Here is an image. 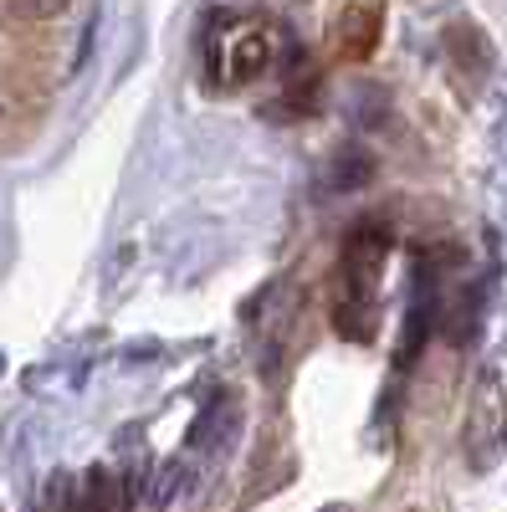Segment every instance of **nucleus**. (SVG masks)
<instances>
[{
    "label": "nucleus",
    "instance_id": "nucleus-7",
    "mask_svg": "<svg viewBox=\"0 0 507 512\" xmlns=\"http://www.w3.org/2000/svg\"><path fill=\"white\" fill-rule=\"evenodd\" d=\"M0 123H6V103H0Z\"/></svg>",
    "mask_w": 507,
    "mask_h": 512
},
{
    "label": "nucleus",
    "instance_id": "nucleus-5",
    "mask_svg": "<svg viewBox=\"0 0 507 512\" xmlns=\"http://www.w3.org/2000/svg\"><path fill=\"white\" fill-rule=\"evenodd\" d=\"M374 180V159L364 149H338L323 169V190H364Z\"/></svg>",
    "mask_w": 507,
    "mask_h": 512
},
{
    "label": "nucleus",
    "instance_id": "nucleus-4",
    "mask_svg": "<svg viewBox=\"0 0 507 512\" xmlns=\"http://www.w3.org/2000/svg\"><path fill=\"white\" fill-rule=\"evenodd\" d=\"M379 26H385V11L379 0H349L333 21V47L344 57H369L379 47Z\"/></svg>",
    "mask_w": 507,
    "mask_h": 512
},
{
    "label": "nucleus",
    "instance_id": "nucleus-3",
    "mask_svg": "<svg viewBox=\"0 0 507 512\" xmlns=\"http://www.w3.org/2000/svg\"><path fill=\"white\" fill-rule=\"evenodd\" d=\"M267 67H272V31L267 26H246L241 36L226 41V67L216 72V82L241 88V82H257Z\"/></svg>",
    "mask_w": 507,
    "mask_h": 512
},
{
    "label": "nucleus",
    "instance_id": "nucleus-2",
    "mask_svg": "<svg viewBox=\"0 0 507 512\" xmlns=\"http://www.w3.org/2000/svg\"><path fill=\"white\" fill-rule=\"evenodd\" d=\"M385 256H390V231L379 221H364L349 231V241H344V303L374 308V287H379V272H385Z\"/></svg>",
    "mask_w": 507,
    "mask_h": 512
},
{
    "label": "nucleus",
    "instance_id": "nucleus-6",
    "mask_svg": "<svg viewBox=\"0 0 507 512\" xmlns=\"http://www.w3.org/2000/svg\"><path fill=\"white\" fill-rule=\"evenodd\" d=\"M67 6V0H11V11L16 16H31V21H41V16H57Z\"/></svg>",
    "mask_w": 507,
    "mask_h": 512
},
{
    "label": "nucleus",
    "instance_id": "nucleus-1",
    "mask_svg": "<svg viewBox=\"0 0 507 512\" xmlns=\"http://www.w3.org/2000/svg\"><path fill=\"white\" fill-rule=\"evenodd\" d=\"M507 446V390L497 369H487L472 390V410H467V466L472 472H492L497 456Z\"/></svg>",
    "mask_w": 507,
    "mask_h": 512
}]
</instances>
